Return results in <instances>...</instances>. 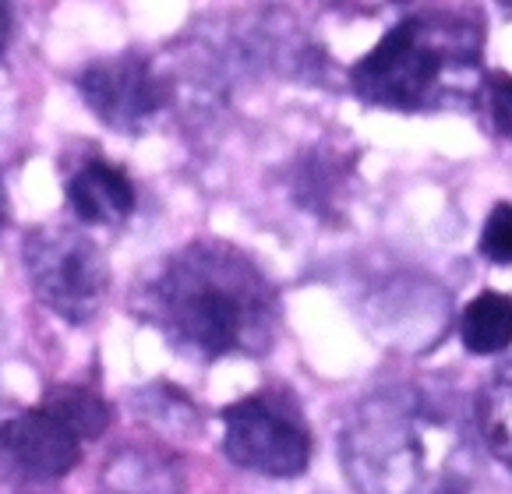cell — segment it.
<instances>
[{
  "mask_svg": "<svg viewBox=\"0 0 512 494\" xmlns=\"http://www.w3.org/2000/svg\"><path fill=\"white\" fill-rule=\"evenodd\" d=\"M135 315L202 360L265 357L279 336L269 276L223 240H195L138 279Z\"/></svg>",
  "mask_w": 512,
  "mask_h": 494,
  "instance_id": "6da1fadb",
  "label": "cell"
},
{
  "mask_svg": "<svg viewBox=\"0 0 512 494\" xmlns=\"http://www.w3.org/2000/svg\"><path fill=\"white\" fill-rule=\"evenodd\" d=\"M339 459L357 494H470L477 445L452 392L400 382L350 410Z\"/></svg>",
  "mask_w": 512,
  "mask_h": 494,
  "instance_id": "7a4b0ae2",
  "label": "cell"
},
{
  "mask_svg": "<svg viewBox=\"0 0 512 494\" xmlns=\"http://www.w3.org/2000/svg\"><path fill=\"white\" fill-rule=\"evenodd\" d=\"M484 85V18L474 8H424L392 25L354 68L350 89L400 113L460 110Z\"/></svg>",
  "mask_w": 512,
  "mask_h": 494,
  "instance_id": "3957f363",
  "label": "cell"
},
{
  "mask_svg": "<svg viewBox=\"0 0 512 494\" xmlns=\"http://www.w3.org/2000/svg\"><path fill=\"white\" fill-rule=\"evenodd\" d=\"M22 262L36 297L71 325H85L103 311L110 265L92 237L64 223H43L25 237Z\"/></svg>",
  "mask_w": 512,
  "mask_h": 494,
  "instance_id": "277c9868",
  "label": "cell"
},
{
  "mask_svg": "<svg viewBox=\"0 0 512 494\" xmlns=\"http://www.w3.org/2000/svg\"><path fill=\"white\" fill-rule=\"evenodd\" d=\"M311 431L290 392L262 389L223 410V452L265 477H297L311 463Z\"/></svg>",
  "mask_w": 512,
  "mask_h": 494,
  "instance_id": "5b68a950",
  "label": "cell"
},
{
  "mask_svg": "<svg viewBox=\"0 0 512 494\" xmlns=\"http://www.w3.org/2000/svg\"><path fill=\"white\" fill-rule=\"evenodd\" d=\"M78 92L85 106L117 135H149L174 106V78L156 60L138 53L103 57L78 75Z\"/></svg>",
  "mask_w": 512,
  "mask_h": 494,
  "instance_id": "8992f818",
  "label": "cell"
},
{
  "mask_svg": "<svg viewBox=\"0 0 512 494\" xmlns=\"http://www.w3.org/2000/svg\"><path fill=\"white\" fill-rule=\"evenodd\" d=\"M78 456V435L43 406L0 424V466L18 480H61L78 466Z\"/></svg>",
  "mask_w": 512,
  "mask_h": 494,
  "instance_id": "52a82bcc",
  "label": "cell"
},
{
  "mask_svg": "<svg viewBox=\"0 0 512 494\" xmlns=\"http://www.w3.org/2000/svg\"><path fill=\"white\" fill-rule=\"evenodd\" d=\"M68 205L78 223L121 226L135 212V184L121 166L89 159L68 177Z\"/></svg>",
  "mask_w": 512,
  "mask_h": 494,
  "instance_id": "ba28073f",
  "label": "cell"
},
{
  "mask_svg": "<svg viewBox=\"0 0 512 494\" xmlns=\"http://www.w3.org/2000/svg\"><path fill=\"white\" fill-rule=\"evenodd\" d=\"M354 159L343 156L336 149H311L304 152V159L294 166L290 177V195L301 209H308L311 216L336 223L343 205H347V188L354 180Z\"/></svg>",
  "mask_w": 512,
  "mask_h": 494,
  "instance_id": "9c48e42d",
  "label": "cell"
},
{
  "mask_svg": "<svg viewBox=\"0 0 512 494\" xmlns=\"http://www.w3.org/2000/svg\"><path fill=\"white\" fill-rule=\"evenodd\" d=\"M99 494H181V470L152 449H121L99 477Z\"/></svg>",
  "mask_w": 512,
  "mask_h": 494,
  "instance_id": "30bf717a",
  "label": "cell"
},
{
  "mask_svg": "<svg viewBox=\"0 0 512 494\" xmlns=\"http://www.w3.org/2000/svg\"><path fill=\"white\" fill-rule=\"evenodd\" d=\"M460 339L470 353H505L512 346V297L498 290H484L463 307Z\"/></svg>",
  "mask_w": 512,
  "mask_h": 494,
  "instance_id": "8fae6325",
  "label": "cell"
},
{
  "mask_svg": "<svg viewBox=\"0 0 512 494\" xmlns=\"http://www.w3.org/2000/svg\"><path fill=\"white\" fill-rule=\"evenodd\" d=\"M477 427L488 452L512 470V357L495 367L481 399H477Z\"/></svg>",
  "mask_w": 512,
  "mask_h": 494,
  "instance_id": "7c38bea8",
  "label": "cell"
},
{
  "mask_svg": "<svg viewBox=\"0 0 512 494\" xmlns=\"http://www.w3.org/2000/svg\"><path fill=\"white\" fill-rule=\"evenodd\" d=\"M43 410H50L71 435H78V442H92L110 424V410L103 399L89 389H78V385H61V389L46 392Z\"/></svg>",
  "mask_w": 512,
  "mask_h": 494,
  "instance_id": "4fadbf2b",
  "label": "cell"
},
{
  "mask_svg": "<svg viewBox=\"0 0 512 494\" xmlns=\"http://www.w3.org/2000/svg\"><path fill=\"white\" fill-rule=\"evenodd\" d=\"M477 251L491 265H512V202H498L481 226Z\"/></svg>",
  "mask_w": 512,
  "mask_h": 494,
  "instance_id": "5bb4252c",
  "label": "cell"
},
{
  "mask_svg": "<svg viewBox=\"0 0 512 494\" xmlns=\"http://www.w3.org/2000/svg\"><path fill=\"white\" fill-rule=\"evenodd\" d=\"M481 99H484V106H488V117L498 128V135L512 142V75L491 71L481 85Z\"/></svg>",
  "mask_w": 512,
  "mask_h": 494,
  "instance_id": "9a60e30c",
  "label": "cell"
},
{
  "mask_svg": "<svg viewBox=\"0 0 512 494\" xmlns=\"http://www.w3.org/2000/svg\"><path fill=\"white\" fill-rule=\"evenodd\" d=\"M8 36H11V15H8V8H0V50H4Z\"/></svg>",
  "mask_w": 512,
  "mask_h": 494,
  "instance_id": "2e32d148",
  "label": "cell"
},
{
  "mask_svg": "<svg viewBox=\"0 0 512 494\" xmlns=\"http://www.w3.org/2000/svg\"><path fill=\"white\" fill-rule=\"evenodd\" d=\"M8 223V202H4V184H0V230Z\"/></svg>",
  "mask_w": 512,
  "mask_h": 494,
  "instance_id": "e0dca14e",
  "label": "cell"
}]
</instances>
